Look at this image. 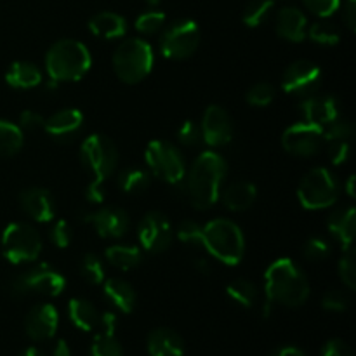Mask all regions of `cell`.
Instances as JSON below:
<instances>
[{
    "label": "cell",
    "mask_w": 356,
    "mask_h": 356,
    "mask_svg": "<svg viewBox=\"0 0 356 356\" xmlns=\"http://www.w3.org/2000/svg\"><path fill=\"white\" fill-rule=\"evenodd\" d=\"M228 165L216 152H204L191 165L190 174L184 176V186L191 205L198 211L211 209L221 195Z\"/></svg>",
    "instance_id": "obj_1"
},
{
    "label": "cell",
    "mask_w": 356,
    "mask_h": 356,
    "mask_svg": "<svg viewBox=\"0 0 356 356\" xmlns=\"http://www.w3.org/2000/svg\"><path fill=\"white\" fill-rule=\"evenodd\" d=\"M264 292L271 305L298 308L309 298V282L292 259H277L264 273Z\"/></svg>",
    "instance_id": "obj_2"
},
{
    "label": "cell",
    "mask_w": 356,
    "mask_h": 356,
    "mask_svg": "<svg viewBox=\"0 0 356 356\" xmlns=\"http://www.w3.org/2000/svg\"><path fill=\"white\" fill-rule=\"evenodd\" d=\"M90 52L86 44L73 38H63L45 54V70L49 79L56 82H76L83 79L90 68Z\"/></svg>",
    "instance_id": "obj_3"
},
{
    "label": "cell",
    "mask_w": 356,
    "mask_h": 356,
    "mask_svg": "<svg viewBox=\"0 0 356 356\" xmlns=\"http://www.w3.org/2000/svg\"><path fill=\"white\" fill-rule=\"evenodd\" d=\"M202 245L226 266H236L245 252V238L238 225L225 218L207 222L202 232Z\"/></svg>",
    "instance_id": "obj_4"
},
{
    "label": "cell",
    "mask_w": 356,
    "mask_h": 356,
    "mask_svg": "<svg viewBox=\"0 0 356 356\" xmlns=\"http://www.w3.org/2000/svg\"><path fill=\"white\" fill-rule=\"evenodd\" d=\"M115 75L125 83H139L149 75L155 63L152 45L143 38H125L113 52Z\"/></svg>",
    "instance_id": "obj_5"
},
{
    "label": "cell",
    "mask_w": 356,
    "mask_h": 356,
    "mask_svg": "<svg viewBox=\"0 0 356 356\" xmlns=\"http://www.w3.org/2000/svg\"><path fill=\"white\" fill-rule=\"evenodd\" d=\"M66 278L49 264H37L24 273L16 275L7 285L13 298H24L28 294H42L58 298L65 292Z\"/></svg>",
    "instance_id": "obj_6"
},
{
    "label": "cell",
    "mask_w": 356,
    "mask_h": 356,
    "mask_svg": "<svg viewBox=\"0 0 356 356\" xmlns=\"http://www.w3.org/2000/svg\"><path fill=\"white\" fill-rule=\"evenodd\" d=\"M298 198L308 211L329 209L339 198V183L329 169L315 167L299 183Z\"/></svg>",
    "instance_id": "obj_7"
},
{
    "label": "cell",
    "mask_w": 356,
    "mask_h": 356,
    "mask_svg": "<svg viewBox=\"0 0 356 356\" xmlns=\"http://www.w3.org/2000/svg\"><path fill=\"white\" fill-rule=\"evenodd\" d=\"M145 160L153 176L169 184H179L186 176L184 156L172 143L155 139L146 146Z\"/></svg>",
    "instance_id": "obj_8"
},
{
    "label": "cell",
    "mask_w": 356,
    "mask_h": 356,
    "mask_svg": "<svg viewBox=\"0 0 356 356\" xmlns=\"http://www.w3.org/2000/svg\"><path fill=\"white\" fill-rule=\"evenodd\" d=\"M42 252V240L28 222H13L2 233V254L9 263H33Z\"/></svg>",
    "instance_id": "obj_9"
},
{
    "label": "cell",
    "mask_w": 356,
    "mask_h": 356,
    "mask_svg": "<svg viewBox=\"0 0 356 356\" xmlns=\"http://www.w3.org/2000/svg\"><path fill=\"white\" fill-rule=\"evenodd\" d=\"M80 162L83 163L94 181L104 183V179H108L117 169V146L103 134L89 136L83 139L82 146H80Z\"/></svg>",
    "instance_id": "obj_10"
},
{
    "label": "cell",
    "mask_w": 356,
    "mask_h": 356,
    "mask_svg": "<svg viewBox=\"0 0 356 356\" xmlns=\"http://www.w3.org/2000/svg\"><path fill=\"white\" fill-rule=\"evenodd\" d=\"M200 45V28L191 19H177L163 26L160 37V51L170 61L191 58Z\"/></svg>",
    "instance_id": "obj_11"
},
{
    "label": "cell",
    "mask_w": 356,
    "mask_h": 356,
    "mask_svg": "<svg viewBox=\"0 0 356 356\" xmlns=\"http://www.w3.org/2000/svg\"><path fill=\"white\" fill-rule=\"evenodd\" d=\"M323 143V129L309 122H296L282 134V146L287 153L301 159H312L318 155Z\"/></svg>",
    "instance_id": "obj_12"
},
{
    "label": "cell",
    "mask_w": 356,
    "mask_h": 356,
    "mask_svg": "<svg viewBox=\"0 0 356 356\" xmlns=\"http://www.w3.org/2000/svg\"><path fill=\"white\" fill-rule=\"evenodd\" d=\"M323 73L318 65L306 59L294 61L282 76V89L284 92L291 94L296 97H308L312 94L318 92L322 86Z\"/></svg>",
    "instance_id": "obj_13"
},
{
    "label": "cell",
    "mask_w": 356,
    "mask_h": 356,
    "mask_svg": "<svg viewBox=\"0 0 356 356\" xmlns=\"http://www.w3.org/2000/svg\"><path fill=\"white\" fill-rule=\"evenodd\" d=\"M172 225L169 218L159 211L148 212L138 226V240L149 254L165 252L172 243Z\"/></svg>",
    "instance_id": "obj_14"
},
{
    "label": "cell",
    "mask_w": 356,
    "mask_h": 356,
    "mask_svg": "<svg viewBox=\"0 0 356 356\" xmlns=\"http://www.w3.org/2000/svg\"><path fill=\"white\" fill-rule=\"evenodd\" d=\"M202 141L212 148L226 146L233 139V120L219 104H211L202 117Z\"/></svg>",
    "instance_id": "obj_15"
},
{
    "label": "cell",
    "mask_w": 356,
    "mask_h": 356,
    "mask_svg": "<svg viewBox=\"0 0 356 356\" xmlns=\"http://www.w3.org/2000/svg\"><path fill=\"white\" fill-rule=\"evenodd\" d=\"M82 221L90 222L101 238H120L131 226V218L120 207H103L99 211L83 212Z\"/></svg>",
    "instance_id": "obj_16"
},
{
    "label": "cell",
    "mask_w": 356,
    "mask_h": 356,
    "mask_svg": "<svg viewBox=\"0 0 356 356\" xmlns=\"http://www.w3.org/2000/svg\"><path fill=\"white\" fill-rule=\"evenodd\" d=\"M299 108H301V113L306 122L322 129L341 117L339 99L336 96H329V94L320 96L315 92L308 97H302Z\"/></svg>",
    "instance_id": "obj_17"
},
{
    "label": "cell",
    "mask_w": 356,
    "mask_h": 356,
    "mask_svg": "<svg viewBox=\"0 0 356 356\" xmlns=\"http://www.w3.org/2000/svg\"><path fill=\"white\" fill-rule=\"evenodd\" d=\"M83 127V113L76 108H65L45 118L44 131L58 143H72Z\"/></svg>",
    "instance_id": "obj_18"
},
{
    "label": "cell",
    "mask_w": 356,
    "mask_h": 356,
    "mask_svg": "<svg viewBox=\"0 0 356 356\" xmlns=\"http://www.w3.org/2000/svg\"><path fill=\"white\" fill-rule=\"evenodd\" d=\"M59 327V313L52 305H37L30 309L24 329L30 339L47 341L54 337Z\"/></svg>",
    "instance_id": "obj_19"
},
{
    "label": "cell",
    "mask_w": 356,
    "mask_h": 356,
    "mask_svg": "<svg viewBox=\"0 0 356 356\" xmlns=\"http://www.w3.org/2000/svg\"><path fill=\"white\" fill-rule=\"evenodd\" d=\"M21 209L37 222H49L56 216V202L49 190L40 186L28 188L19 195Z\"/></svg>",
    "instance_id": "obj_20"
},
{
    "label": "cell",
    "mask_w": 356,
    "mask_h": 356,
    "mask_svg": "<svg viewBox=\"0 0 356 356\" xmlns=\"http://www.w3.org/2000/svg\"><path fill=\"white\" fill-rule=\"evenodd\" d=\"M275 26H277L278 37L287 42L299 44V42H302L306 38L308 19H306L305 13L301 9L289 6L278 10L277 24Z\"/></svg>",
    "instance_id": "obj_21"
},
{
    "label": "cell",
    "mask_w": 356,
    "mask_h": 356,
    "mask_svg": "<svg viewBox=\"0 0 356 356\" xmlns=\"http://www.w3.org/2000/svg\"><path fill=\"white\" fill-rule=\"evenodd\" d=\"M327 228L332 233L334 238L343 245L344 250L353 249V240L356 233V211L355 207L337 209L327 219Z\"/></svg>",
    "instance_id": "obj_22"
},
{
    "label": "cell",
    "mask_w": 356,
    "mask_h": 356,
    "mask_svg": "<svg viewBox=\"0 0 356 356\" xmlns=\"http://www.w3.org/2000/svg\"><path fill=\"white\" fill-rule=\"evenodd\" d=\"M149 356H183L184 341L176 330L160 327L148 336Z\"/></svg>",
    "instance_id": "obj_23"
},
{
    "label": "cell",
    "mask_w": 356,
    "mask_h": 356,
    "mask_svg": "<svg viewBox=\"0 0 356 356\" xmlns=\"http://www.w3.org/2000/svg\"><path fill=\"white\" fill-rule=\"evenodd\" d=\"M103 294L115 309L122 313H131L136 308L138 296L132 285L122 278H108L103 282Z\"/></svg>",
    "instance_id": "obj_24"
},
{
    "label": "cell",
    "mask_w": 356,
    "mask_h": 356,
    "mask_svg": "<svg viewBox=\"0 0 356 356\" xmlns=\"http://www.w3.org/2000/svg\"><path fill=\"white\" fill-rule=\"evenodd\" d=\"M89 30L90 33L104 38V40H115L127 33V21L120 14L103 10V13L92 16V19L89 21Z\"/></svg>",
    "instance_id": "obj_25"
},
{
    "label": "cell",
    "mask_w": 356,
    "mask_h": 356,
    "mask_svg": "<svg viewBox=\"0 0 356 356\" xmlns=\"http://www.w3.org/2000/svg\"><path fill=\"white\" fill-rule=\"evenodd\" d=\"M222 204L228 211L243 212L254 205L257 198V188L249 181H236L222 191Z\"/></svg>",
    "instance_id": "obj_26"
},
{
    "label": "cell",
    "mask_w": 356,
    "mask_h": 356,
    "mask_svg": "<svg viewBox=\"0 0 356 356\" xmlns=\"http://www.w3.org/2000/svg\"><path fill=\"white\" fill-rule=\"evenodd\" d=\"M6 82L14 89H33L42 83V72L30 61H16L6 73Z\"/></svg>",
    "instance_id": "obj_27"
},
{
    "label": "cell",
    "mask_w": 356,
    "mask_h": 356,
    "mask_svg": "<svg viewBox=\"0 0 356 356\" xmlns=\"http://www.w3.org/2000/svg\"><path fill=\"white\" fill-rule=\"evenodd\" d=\"M68 316L73 325L83 332L97 329V322H99V313L96 306L87 299H72L68 302Z\"/></svg>",
    "instance_id": "obj_28"
},
{
    "label": "cell",
    "mask_w": 356,
    "mask_h": 356,
    "mask_svg": "<svg viewBox=\"0 0 356 356\" xmlns=\"http://www.w3.org/2000/svg\"><path fill=\"white\" fill-rule=\"evenodd\" d=\"M104 256H106V261L111 266L122 271L134 270L143 261L141 250H139V247L134 245H111L108 247Z\"/></svg>",
    "instance_id": "obj_29"
},
{
    "label": "cell",
    "mask_w": 356,
    "mask_h": 356,
    "mask_svg": "<svg viewBox=\"0 0 356 356\" xmlns=\"http://www.w3.org/2000/svg\"><path fill=\"white\" fill-rule=\"evenodd\" d=\"M23 145V129L9 120H0V159L16 155Z\"/></svg>",
    "instance_id": "obj_30"
},
{
    "label": "cell",
    "mask_w": 356,
    "mask_h": 356,
    "mask_svg": "<svg viewBox=\"0 0 356 356\" xmlns=\"http://www.w3.org/2000/svg\"><path fill=\"white\" fill-rule=\"evenodd\" d=\"M226 294L232 299L235 305L242 306V308H252L257 302V287L254 282L247 280V278H236L232 284L226 287Z\"/></svg>",
    "instance_id": "obj_31"
},
{
    "label": "cell",
    "mask_w": 356,
    "mask_h": 356,
    "mask_svg": "<svg viewBox=\"0 0 356 356\" xmlns=\"http://www.w3.org/2000/svg\"><path fill=\"white\" fill-rule=\"evenodd\" d=\"M117 184L125 193H143L149 188V174L139 167H129L120 170Z\"/></svg>",
    "instance_id": "obj_32"
},
{
    "label": "cell",
    "mask_w": 356,
    "mask_h": 356,
    "mask_svg": "<svg viewBox=\"0 0 356 356\" xmlns=\"http://www.w3.org/2000/svg\"><path fill=\"white\" fill-rule=\"evenodd\" d=\"M275 7V0H250L243 9L242 21L245 26L257 28L268 21Z\"/></svg>",
    "instance_id": "obj_33"
},
{
    "label": "cell",
    "mask_w": 356,
    "mask_h": 356,
    "mask_svg": "<svg viewBox=\"0 0 356 356\" xmlns=\"http://www.w3.org/2000/svg\"><path fill=\"white\" fill-rule=\"evenodd\" d=\"M309 38H312L315 44L323 45V47H332V45L339 44V30L334 26L332 23H327V21H316L306 31Z\"/></svg>",
    "instance_id": "obj_34"
},
{
    "label": "cell",
    "mask_w": 356,
    "mask_h": 356,
    "mask_svg": "<svg viewBox=\"0 0 356 356\" xmlns=\"http://www.w3.org/2000/svg\"><path fill=\"white\" fill-rule=\"evenodd\" d=\"M80 273L82 278L90 285H99L103 284L106 275H104V264L96 254L89 252L82 257L80 261Z\"/></svg>",
    "instance_id": "obj_35"
},
{
    "label": "cell",
    "mask_w": 356,
    "mask_h": 356,
    "mask_svg": "<svg viewBox=\"0 0 356 356\" xmlns=\"http://www.w3.org/2000/svg\"><path fill=\"white\" fill-rule=\"evenodd\" d=\"M134 26L141 35H155L165 26V14L156 9L145 10L138 16Z\"/></svg>",
    "instance_id": "obj_36"
},
{
    "label": "cell",
    "mask_w": 356,
    "mask_h": 356,
    "mask_svg": "<svg viewBox=\"0 0 356 356\" xmlns=\"http://www.w3.org/2000/svg\"><path fill=\"white\" fill-rule=\"evenodd\" d=\"M89 356H124L120 343L115 339V336H103L97 334L90 344Z\"/></svg>",
    "instance_id": "obj_37"
},
{
    "label": "cell",
    "mask_w": 356,
    "mask_h": 356,
    "mask_svg": "<svg viewBox=\"0 0 356 356\" xmlns=\"http://www.w3.org/2000/svg\"><path fill=\"white\" fill-rule=\"evenodd\" d=\"M353 136V125L346 118H337L332 124L323 127V139L327 143H337V141H350Z\"/></svg>",
    "instance_id": "obj_38"
},
{
    "label": "cell",
    "mask_w": 356,
    "mask_h": 356,
    "mask_svg": "<svg viewBox=\"0 0 356 356\" xmlns=\"http://www.w3.org/2000/svg\"><path fill=\"white\" fill-rule=\"evenodd\" d=\"M275 99V87L268 82H259L254 83L252 87L247 92V103L250 106L256 108H263L268 106V104L273 103Z\"/></svg>",
    "instance_id": "obj_39"
},
{
    "label": "cell",
    "mask_w": 356,
    "mask_h": 356,
    "mask_svg": "<svg viewBox=\"0 0 356 356\" xmlns=\"http://www.w3.org/2000/svg\"><path fill=\"white\" fill-rule=\"evenodd\" d=\"M339 277L343 280V284L346 285L350 291H355L356 287V263H355V252L353 249H348L344 250L343 257L339 261Z\"/></svg>",
    "instance_id": "obj_40"
},
{
    "label": "cell",
    "mask_w": 356,
    "mask_h": 356,
    "mask_svg": "<svg viewBox=\"0 0 356 356\" xmlns=\"http://www.w3.org/2000/svg\"><path fill=\"white\" fill-rule=\"evenodd\" d=\"M302 256L312 263H322L330 256V245L323 238H309L302 247Z\"/></svg>",
    "instance_id": "obj_41"
},
{
    "label": "cell",
    "mask_w": 356,
    "mask_h": 356,
    "mask_svg": "<svg viewBox=\"0 0 356 356\" xmlns=\"http://www.w3.org/2000/svg\"><path fill=\"white\" fill-rule=\"evenodd\" d=\"M72 236V226H70L68 221H65V219L56 221L54 225H52L51 232H49V240H51V242L54 243V247H58V249H66V247H70Z\"/></svg>",
    "instance_id": "obj_42"
},
{
    "label": "cell",
    "mask_w": 356,
    "mask_h": 356,
    "mask_svg": "<svg viewBox=\"0 0 356 356\" xmlns=\"http://www.w3.org/2000/svg\"><path fill=\"white\" fill-rule=\"evenodd\" d=\"M177 139L183 146H197L202 141L200 125L195 124L193 120H184L177 127Z\"/></svg>",
    "instance_id": "obj_43"
},
{
    "label": "cell",
    "mask_w": 356,
    "mask_h": 356,
    "mask_svg": "<svg viewBox=\"0 0 356 356\" xmlns=\"http://www.w3.org/2000/svg\"><path fill=\"white\" fill-rule=\"evenodd\" d=\"M202 232L204 226L195 221H183L177 228V238L191 245H202Z\"/></svg>",
    "instance_id": "obj_44"
},
{
    "label": "cell",
    "mask_w": 356,
    "mask_h": 356,
    "mask_svg": "<svg viewBox=\"0 0 356 356\" xmlns=\"http://www.w3.org/2000/svg\"><path fill=\"white\" fill-rule=\"evenodd\" d=\"M322 306L327 312L343 313L350 308V298L343 291H329L322 299Z\"/></svg>",
    "instance_id": "obj_45"
},
{
    "label": "cell",
    "mask_w": 356,
    "mask_h": 356,
    "mask_svg": "<svg viewBox=\"0 0 356 356\" xmlns=\"http://www.w3.org/2000/svg\"><path fill=\"white\" fill-rule=\"evenodd\" d=\"M302 2L309 13L322 17V19L336 14V10H339L341 7V0H302Z\"/></svg>",
    "instance_id": "obj_46"
},
{
    "label": "cell",
    "mask_w": 356,
    "mask_h": 356,
    "mask_svg": "<svg viewBox=\"0 0 356 356\" xmlns=\"http://www.w3.org/2000/svg\"><path fill=\"white\" fill-rule=\"evenodd\" d=\"M350 156V141H337L330 143L329 148V159L334 165H341Z\"/></svg>",
    "instance_id": "obj_47"
},
{
    "label": "cell",
    "mask_w": 356,
    "mask_h": 356,
    "mask_svg": "<svg viewBox=\"0 0 356 356\" xmlns=\"http://www.w3.org/2000/svg\"><path fill=\"white\" fill-rule=\"evenodd\" d=\"M45 118L37 111L26 110L19 115V127L26 129V131H37V129H44Z\"/></svg>",
    "instance_id": "obj_48"
},
{
    "label": "cell",
    "mask_w": 356,
    "mask_h": 356,
    "mask_svg": "<svg viewBox=\"0 0 356 356\" xmlns=\"http://www.w3.org/2000/svg\"><path fill=\"white\" fill-rule=\"evenodd\" d=\"M322 356H353V353L344 341L332 339L323 346Z\"/></svg>",
    "instance_id": "obj_49"
},
{
    "label": "cell",
    "mask_w": 356,
    "mask_h": 356,
    "mask_svg": "<svg viewBox=\"0 0 356 356\" xmlns=\"http://www.w3.org/2000/svg\"><path fill=\"white\" fill-rule=\"evenodd\" d=\"M104 197H106V193H104L103 190V183L101 181H90L89 186L86 188V198L89 204H103L104 202Z\"/></svg>",
    "instance_id": "obj_50"
},
{
    "label": "cell",
    "mask_w": 356,
    "mask_h": 356,
    "mask_svg": "<svg viewBox=\"0 0 356 356\" xmlns=\"http://www.w3.org/2000/svg\"><path fill=\"white\" fill-rule=\"evenodd\" d=\"M97 327H99V334H103V336H115V330H117V315L111 312L99 315Z\"/></svg>",
    "instance_id": "obj_51"
},
{
    "label": "cell",
    "mask_w": 356,
    "mask_h": 356,
    "mask_svg": "<svg viewBox=\"0 0 356 356\" xmlns=\"http://www.w3.org/2000/svg\"><path fill=\"white\" fill-rule=\"evenodd\" d=\"M343 21L348 30H356V0H346L343 6Z\"/></svg>",
    "instance_id": "obj_52"
},
{
    "label": "cell",
    "mask_w": 356,
    "mask_h": 356,
    "mask_svg": "<svg viewBox=\"0 0 356 356\" xmlns=\"http://www.w3.org/2000/svg\"><path fill=\"white\" fill-rule=\"evenodd\" d=\"M270 356H305V353L296 346H282L277 348Z\"/></svg>",
    "instance_id": "obj_53"
},
{
    "label": "cell",
    "mask_w": 356,
    "mask_h": 356,
    "mask_svg": "<svg viewBox=\"0 0 356 356\" xmlns=\"http://www.w3.org/2000/svg\"><path fill=\"white\" fill-rule=\"evenodd\" d=\"M54 356H72V350H70V344L66 343L65 339H59L58 343L54 344V351H52Z\"/></svg>",
    "instance_id": "obj_54"
},
{
    "label": "cell",
    "mask_w": 356,
    "mask_h": 356,
    "mask_svg": "<svg viewBox=\"0 0 356 356\" xmlns=\"http://www.w3.org/2000/svg\"><path fill=\"white\" fill-rule=\"evenodd\" d=\"M195 266H197V270L200 271V273L204 275L211 273V264H209L207 259H197L195 261Z\"/></svg>",
    "instance_id": "obj_55"
},
{
    "label": "cell",
    "mask_w": 356,
    "mask_h": 356,
    "mask_svg": "<svg viewBox=\"0 0 356 356\" xmlns=\"http://www.w3.org/2000/svg\"><path fill=\"white\" fill-rule=\"evenodd\" d=\"M17 356H44V355H42V351L37 350V348H26V350L21 351Z\"/></svg>",
    "instance_id": "obj_56"
},
{
    "label": "cell",
    "mask_w": 356,
    "mask_h": 356,
    "mask_svg": "<svg viewBox=\"0 0 356 356\" xmlns=\"http://www.w3.org/2000/svg\"><path fill=\"white\" fill-rule=\"evenodd\" d=\"M346 190L350 197H355V176H350V179H348V184H346Z\"/></svg>",
    "instance_id": "obj_57"
},
{
    "label": "cell",
    "mask_w": 356,
    "mask_h": 356,
    "mask_svg": "<svg viewBox=\"0 0 356 356\" xmlns=\"http://www.w3.org/2000/svg\"><path fill=\"white\" fill-rule=\"evenodd\" d=\"M146 3H148V6H152V7H159L160 3H162V0H146Z\"/></svg>",
    "instance_id": "obj_58"
}]
</instances>
